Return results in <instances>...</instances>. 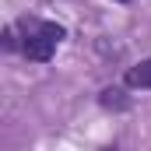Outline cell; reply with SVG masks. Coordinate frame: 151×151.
Returning <instances> with one entry per match:
<instances>
[{
    "instance_id": "1",
    "label": "cell",
    "mask_w": 151,
    "mask_h": 151,
    "mask_svg": "<svg viewBox=\"0 0 151 151\" xmlns=\"http://www.w3.org/2000/svg\"><path fill=\"white\" fill-rule=\"evenodd\" d=\"M21 28H25V42H21V49H25V56L28 60H35V63H46L53 53H56V46L63 42V25H56V21H21Z\"/></svg>"
},
{
    "instance_id": "2",
    "label": "cell",
    "mask_w": 151,
    "mask_h": 151,
    "mask_svg": "<svg viewBox=\"0 0 151 151\" xmlns=\"http://www.w3.org/2000/svg\"><path fill=\"white\" fill-rule=\"evenodd\" d=\"M127 88H141V91H151V56L148 60H141V63H134L130 70H127Z\"/></svg>"
},
{
    "instance_id": "3",
    "label": "cell",
    "mask_w": 151,
    "mask_h": 151,
    "mask_svg": "<svg viewBox=\"0 0 151 151\" xmlns=\"http://www.w3.org/2000/svg\"><path fill=\"white\" fill-rule=\"evenodd\" d=\"M119 4H123V0H119Z\"/></svg>"
},
{
    "instance_id": "4",
    "label": "cell",
    "mask_w": 151,
    "mask_h": 151,
    "mask_svg": "<svg viewBox=\"0 0 151 151\" xmlns=\"http://www.w3.org/2000/svg\"><path fill=\"white\" fill-rule=\"evenodd\" d=\"M109 151H113V148H109Z\"/></svg>"
}]
</instances>
